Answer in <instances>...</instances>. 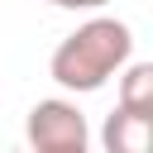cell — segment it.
Masks as SVG:
<instances>
[{"label":"cell","instance_id":"1","mask_svg":"<svg viewBox=\"0 0 153 153\" xmlns=\"http://www.w3.org/2000/svg\"><path fill=\"white\" fill-rule=\"evenodd\" d=\"M134 53V33L124 19H110V14H96L86 19L81 29H72L53 57H48V76L62 86V91H100Z\"/></svg>","mask_w":153,"mask_h":153},{"label":"cell","instance_id":"5","mask_svg":"<svg viewBox=\"0 0 153 153\" xmlns=\"http://www.w3.org/2000/svg\"><path fill=\"white\" fill-rule=\"evenodd\" d=\"M48 5H57V10H100L110 0H48Z\"/></svg>","mask_w":153,"mask_h":153},{"label":"cell","instance_id":"4","mask_svg":"<svg viewBox=\"0 0 153 153\" xmlns=\"http://www.w3.org/2000/svg\"><path fill=\"white\" fill-rule=\"evenodd\" d=\"M120 110L129 115H153V62H134L120 81Z\"/></svg>","mask_w":153,"mask_h":153},{"label":"cell","instance_id":"3","mask_svg":"<svg viewBox=\"0 0 153 153\" xmlns=\"http://www.w3.org/2000/svg\"><path fill=\"white\" fill-rule=\"evenodd\" d=\"M105 148L110 153H143L148 148V120L129 115V110H115L105 120Z\"/></svg>","mask_w":153,"mask_h":153},{"label":"cell","instance_id":"2","mask_svg":"<svg viewBox=\"0 0 153 153\" xmlns=\"http://www.w3.org/2000/svg\"><path fill=\"white\" fill-rule=\"evenodd\" d=\"M24 134H29V143L38 153H86V143H91L86 115L72 100H38L29 110Z\"/></svg>","mask_w":153,"mask_h":153}]
</instances>
